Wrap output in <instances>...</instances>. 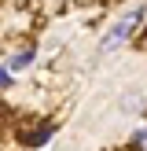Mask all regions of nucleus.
I'll list each match as a JSON object with an SVG mask.
<instances>
[{"instance_id":"f257e3e1","label":"nucleus","mask_w":147,"mask_h":151,"mask_svg":"<svg viewBox=\"0 0 147 151\" xmlns=\"http://www.w3.org/2000/svg\"><path fill=\"white\" fill-rule=\"evenodd\" d=\"M143 22H147V7H143V4H136V7H129V11H125L121 19H118L114 26L107 29V33H103V41H99V52H103V55H107V52H114V48H121V44L129 41V37L136 33V29L143 26Z\"/></svg>"},{"instance_id":"f03ea898","label":"nucleus","mask_w":147,"mask_h":151,"mask_svg":"<svg viewBox=\"0 0 147 151\" xmlns=\"http://www.w3.org/2000/svg\"><path fill=\"white\" fill-rule=\"evenodd\" d=\"M33 59H37V48H22V52H15V55L7 59V70H11V74H19V70H26Z\"/></svg>"},{"instance_id":"7ed1b4c3","label":"nucleus","mask_w":147,"mask_h":151,"mask_svg":"<svg viewBox=\"0 0 147 151\" xmlns=\"http://www.w3.org/2000/svg\"><path fill=\"white\" fill-rule=\"evenodd\" d=\"M51 137H55V125H44V129H37L33 137H26V144L29 147H41V144H48Z\"/></svg>"},{"instance_id":"20e7f679","label":"nucleus","mask_w":147,"mask_h":151,"mask_svg":"<svg viewBox=\"0 0 147 151\" xmlns=\"http://www.w3.org/2000/svg\"><path fill=\"white\" fill-rule=\"evenodd\" d=\"M15 85V74L7 70V66H0V92H4V88H11Z\"/></svg>"},{"instance_id":"39448f33","label":"nucleus","mask_w":147,"mask_h":151,"mask_svg":"<svg viewBox=\"0 0 147 151\" xmlns=\"http://www.w3.org/2000/svg\"><path fill=\"white\" fill-rule=\"evenodd\" d=\"M121 107H125V111H140V107H143V103H140V96H129V100H125Z\"/></svg>"}]
</instances>
